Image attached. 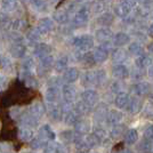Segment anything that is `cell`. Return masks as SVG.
<instances>
[{"mask_svg":"<svg viewBox=\"0 0 153 153\" xmlns=\"http://www.w3.org/2000/svg\"><path fill=\"white\" fill-rule=\"evenodd\" d=\"M149 34L153 37V23L150 26H149Z\"/></svg>","mask_w":153,"mask_h":153,"instance_id":"cell-41","label":"cell"},{"mask_svg":"<svg viewBox=\"0 0 153 153\" xmlns=\"http://www.w3.org/2000/svg\"><path fill=\"white\" fill-rule=\"evenodd\" d=\"M153 143H151L150 140H147L146 138H144L143 140H140V143L137 146V150L142 153H150L153 150Z\"/></svg>","mask_w":153,"mask_h":153,"instance_id":"cell-22","label":"cell"},{"mask_svg":"<svg viewBox=\"0 0 153 153\" xmlns=\"http://www.w3.org/2000/svg\"><path fill=\"white\" fill-rule=\"evenodd\" d=\"M76 121H78V114H76V112L69 111V112L66 113V117H65V123L74 125Z\"/></svg>","mask_w":153,"mask_h":153,"instance_id":"cell-30","label":"cell"},{"mask_svg":"<svg viewBox=\"0 0 153 153\" xmlns=\"http://www.w3.org/2000/svg\"><path fill=\"white\" fill-rule=\"evenodd\" d=\"M106 122L111 126H115V125H119L121 123L122 120H123V114L119 111H108V114H106Z\"/></svg>","mask_w":153,"mask_h":153,"instance_id":"cell-5","label":"cell"},{"mask_svg":"<svg viewBox=\"0 0 153 153\" xmlns=\"http://www.w3.org/2000/svg\"><path fill=\"white\" fill-rule=\"evenodd\" d=\"M93 134L95 135L98 140H102V142L104 140V138L106 137V131H105V129H104V128H102V127L94 128V133H93Z\"/></svg>","mask_w":153,"mask_h":153,"instance_id":"cell-32","label":"cell"},{"mask_svg":"<svg viewBox=\"0 0 153 153\" xmlns=\"http://www.w3.org/2000/svg\"><path fill=\"white\" fill-rule=\"evenodd\" d=\"M138 140V133L136 129H129L125 135V143L127 145H135Z\"/></svg>","mask_w":153,"mask_h":153,"instance_id":"cell-15","label":"cell"},{"mask_svg":"<svg viewBox=\"0 0 153 153\" xmlns=\"http://www.w3.org/2000/svg\"><path fill=\"white\" fill-rule=\"evenodd\" d=\"M81 100H82L86 104H88L89 106H95L96 104L98 103L100 96H98V93H97L96 90L87 89L81 94Z\"/></svg>","mask_w":153,"mask_h":153,"instance_id":"cell-2","label":"cell"},{"mask_svg":"<svg viewBox=\"0 0 153 153\" xmlns=\"http://www.w3.org/2000/svg\"><path fill=\"white\" fill-rule=\"evenodd\" d=\"M76 133L78 135H86L90 130V125L88 123V121H76Z\"/></svg>","mask_w":153,"mask_h":153,"instance_id":"cell-19","label":"cell"},{"mask_svg":"<svg viewBox=\"0 0 153 153\" xmlns=\"http://www.w3.org/2000/svg\"><path fill=\"white\" fill-rule=\"evenodd\" d=\"M76 153H86V152H83V151H78Z\"/></svg>","mask_w":153,"mask_h":153,"instance_id":"cell-43","label":"cell"},{"mask_svg":"<svg viewBox=\"0 0 153 153\" xmlns=\"http://www.w3.org/2000/svg\"><path fill=\"white\" fill-rule=\"evenodd\" d=\"M123 129H125V127L121 126L120 123H119V125H115V126H112V129H111V131H110L111 138H113V140L119 138L122 135V133H123Z\"/></svg>","mask_w":153,"mask_h":153,"instance_id":"cell-24","label":"cell"},{"mask_svg":"<svg viewBox=\"0 0 153 153\" xmlns=\"http://www.w3.org/2000/svg\"><path fill=\"white\" fill-rule=\"evenodd\" d=\"M129 94L126 91H119L114 98V105L118 108H126L129 102Z\"/></svg>","mask_w":153,"mask_h":153,"instance_id":"cell-8","label":"cell"},{"mask_svg":"<svg viewBox=\"0 0 153 153\" xmlns=\"http://www.w3.org/2000/svg\"><path fill=\"white\" fill-rule=\"evenodd\" d=\"M90 111H91V106H89L88 104H86L83 101L76 103V114H81V115L88 114Z\"/></svg>","mask_w":153,"mask_h":153,"instance_id":"cell-21","label":"cell"},{"mask_svg":"<svg viewBox=\"0 0 153 153\" xmlns=\"http://www.w3.org/2000/svg\"><path fill=\"white\" fill-rule=\"evenodd\" d=\"M112 38H113L112 45L115 46V47H119V48L126 46L130 41V37L128 36L127 33H125V32H118L114 37H112Z\"/></svg>","mask_w":153,"mask_h":153,"instance_id":"cell-6","label":"cell"},{"mask_svg":"<svg viewBox=\"0 0 153 153\" xmlns=\"http://www.w3.org/2000/svg\"><path fill=\"white\" fill-rule=\"evenodd\" d=\"M144 138H146L147 140H150L151 143H153V126H150L145 129L144 131Z\"/></svg>","mask_w":153,"mask_h":153,"instance_id":"cell-34","label":"cell"},{"mask_svg":"<svg viewBox=\"0 0 153 153\" xmlns=\"http://www.w3.org/2000/svg\"><path fill=\"white\" fill-rule=\"evenodd\" d=\"M135 64H136V68H137V69L143 70V69L149 68V66L152 64V58L150 57L149 55L142 54L140 56H137L136 61H135Z\"/></svg>","mask_w":153,"mask_h":153,"instance_id":"cell-13","label":"cell"},{"mask_svg":"<svg viewBox=\"0 0 153 153\" xmlns=\"http://www.w3.org/2000/svg\"><path fill=\"white\" fill-rule=\"evenodd\" d=\"M58 89L56 86H53L51 87L49 89L47 90V94H46V97H47V100L49 101V102H54L55 100H57L58 97Z\"/></svg>","mask_w":153,"mask_h":153,"instance_id":"cell-26","label":"cell"},{"mask_svg":"<svg viewBox=\"0 0 153 153\" xmlns=\"http://www.w3.org/2000/svg\"><path fill=\"white\" fill-rule=\"evenodd\" d=\"M137 1L142 6H150V4H151V0H137Z\"/></svg>","mask_w":153,"mask_h":153,"instance_id":"cell-39","label":"cell"},{"mask_svg":"<svg viewBox=\"0 0 153 153\" xmlns=\"http://www.w3.org/2000/svg\"><path fill=\"white\" fill-rule=\"evenodd\" d=\"M88 19H89V10L83 7L76 13L73 19V24L76 26H82L88 22Z\"/></svg>","mask_w":153,"mask_h":153,"instance_id":"cell-3","label":"cell"},{"mask_svg":"<svg viewBox=\"0 0 153 153\" xmlns=\"http://www.w3.org/2000/svg\"><path fill=\"white\" fill-rule=\"evenodd\" d=\"M128 51L131 54V55H136V56H140L143 54V47L140 42H131L130 45L128 46Z\"/></svg>","mask_w":153,"mask_h":153,"instance_id":"cell-23","label":"cell"},{"mask_svg":"<svg viewBox=\"0 0 153 153\" xmlns=\"http://www.w3.org/2000/svg\"><path fill=\"white\" fill-rule=\"evenodd\" d=\"M17 7V0H4L2 9L6 12H13Z\"/></svg>","mask_w":153,"mask_h":153,"instance_id":"cell-25","label":"cell"},{"mask_svg":"<svg viewBox=\"0 0 153 153\" xmlns=\"http://www.w3.org/2000/svg\"><path fill=\"white\" fill-rule=\"evenodd\" d=\"M130 7H128L127 5H125L123 2H120L119 5H117L114 8V13L117 14V16H119V17H122V19H125V17H127L129 13H130Z\"/></svg>","mask_w":153,"mask_h":153,"instance_id":"cell-18","label":"cell"},{"mask_svg":"<svg viewBox=\"0 0 153 153\" xmlns=\"http://www.w3.org/2000/svg\"><path fill=\"white\" fill-rule=\"evenodd\" d=\"M63 95H64V98L68 102H72V101L76 100V89L73 86H71V85H66V86H64L63 88Z\"/></svg>","mask_w":153,"mask_h":153,"instance_id":"cell-16","label":"cell"},{"mask_svg":"<svg viewBox=\"0 0 153 153\" xmlns=\"http://www.w3.org/2000/svg\"><path fill=\"white\" fill-rule=\"evenodd\" d=\"M128 59V53L125 49H114L112 51V61L117 64H123Z\"/></svg>","mask_w":153,"mask_h":153,"instance_id":"cell-11","label":"cell"},{"mask_svg":"<svg viewBox=\"0 0 153 153\" xmlns=\"http://www.w3.org/2000/svg\"><path fill=\"white\" fill-rule=\"evenodd\" d=\"M93 57L95 59V63H103L108 58V51L102 46H98L93 51Z\"/></svg>","mask_w":153,"mask_h":153,"instance_id":"cell-7","label":"cell"},{"mask_svg":"<svg viewBox=\"0 0 153 153\" xmlns=\"http://www.w3.org/2000/svg\"><path fill=\"white\" fill-rule=\"evenodd\" d=\"M126 110L128 111V113H130V114L138 113L140 110V101L136 96L129 98V102H128L127 106H126Z\"/></svg>","mask_w":153,"mask_h":153,"instance_id":"cell-14","label":"cell"},{"mask_svg":"<svg viewBox=\"0 0 153 153\" xmlns=\"http://www.w3.org/2000/svg\"><path fill=\"white\" fill-rule=\"evenodd\" d=\"M121 2H123L125 5H127L128 7L133 8V7L136 6V4H137V0H121Z\"/></svg>","mask_w":153,"mask_h":153,"instance_id":"cell-38","label":"cell"},{"mask_svg":"<svg viewBox=\"0 0 153 153\" xmlns=\"http://www.w3.org/2000/svg\"><path fill=\"white\" fill-rule=\"evenodd\" d=\"M113 37V33L112 31L108 29L106 26H103L100 30L96 31V39L101 42H104V41H110V39Z\"/></svg>","mask_w":153,"mask_h":153,"instance_id":"cell-12","label":"cell"},{"mask_svg":"<svg viewBox=\"0 0 153 153\" xmlns=\"http://www.w3.org/2000/svg\"><path fill=\"white\" fill-rule=\"evenodd\" d=\"M78 78H79V71L76 70V68H70V69H68L64 72L63 79L66 82H74Z\"/></svg>","mask_w":153,"mask_h":153,"instance_id":"cell-17","label":"cell"},{"mask_svg":"<svg viewBox=\"0 0 153 153\" xmlns=\"http://www.w3.org/2000/svg\"><path fill=\"white\" fill-rule=\"evenodd\" d=\"M149 49H150L151 51H153V44H152V45H150V47H149Z\"/></svg>","mask_w":153,"mask_h":153,"instance_id":"cell-42","label":"cell"},{"mask_svg":"<svg viewBox=\"0 0 153 153\" xmlns=\"http://www.w3.org/2000/svg\"><path fill=\"white\" fill-rule=\"evenodd\" d=\"M150 89H151L150 83L146 82V81H140V82H137L135 85L134 88H133V91H134L135 95L144 96L150 93Z\"/></svg>","mask_w":153,"mask_h":153,"instance_id":"cell-10","label":"cell"},{"mask_svg":"<svg viewBox=\"0 0 153 153\" xmlns=\"http://www.w3.org/2000/svg\"><path fill=\"white\" fill-rule=\"evenodd\" d=\"M106 112H108V108L105 105H100L97 108V111H96L95 113V118L96 119H100L102 121V120H104V118L106 117V114H108Z\"/></svg>","mask_w":153,"mask_h":153,"instance_id":"cell-29","label":"cell"},{"mask_svg":"<svg viewBox=\"0 0 153 153\" xmlns=\"http://www.w3.org/2000/svg\"><path fill=\"white\" fill-rule=\"evenodd\" d=\"M55 17H56V21L59 22V23H65L69 19V15L66 13H58Z\"/></svg>","mask_w":153,"mask_h":153,"instance_id":"cell-36","label":"cell"},{"mask_svg":"<svg viewBox=\"0 0 153 153\" xmlns=\"http://www.w3.org/2000/svg\"><path fill=\"white\" fill-rule=\"evenodd\" d=\"M136 13H137V15H138V16H140V17L147 16V15H149V13H150L149 6H142V5H140V8L136 10Z\"/></svg>","mask_w":153,"mask_h":153,"instance_id":"cell-33","label":"cell"},{"mask_svg":"<svg viewBox=\"0 0 153 153\" xmlns=\"http://www.w3.org/2000/svg\"><path fill=\"white\" fill-rule=\"evenodd\" d=\"M25 21L24 19H19V21H16L15 23H14V29H16V30H19V29H23L24 26H25Z\"/></svg>","mask_w":153,"mask_h":153,"instance_id":"cell-37","label":"cell"},{"mask_svg":"<svg viewBox=\"0 0 153 153\" xmlns=\"http://www.w3.org/2000/svg\"><path fill=\"white\" fill-rule=\"evenodd\" d=\"M97 22L101 26H110L113 22V15L111 13H104L97 19Z\"/></svg>","mask_w":153,"mask_h":153,"instance_id":"cell-20","label":"cell"},{"mask_svg":"<svg viewBox=\"0 0 153 153\" xmlns=\"http://www.w3.org/2000/svg\"><path fill=\"white\" fill-rule=\"evenodd\" d=\"M51 47L48 45H45V44H41V45H39L37 47V49H36V53L38 54L39 56H46V55H49V53H51Z\"/></svg>","mask_w":153,"mask_h":153,"instance_id":"cell-27","label":"cell"},{"mask_svg":"<svg viewBox=\"0 0 153 153\" xmlns=\"http://www.w3.org/2000/svg\"><path fill=\"white\" fill-rule=\"evenodd\" d=\"M73 45L79 51H89L90 48H93L94 46V39L91 36L88 34H83V36H79L73 39Z\"/></svg>","mask_w":153,"mask_h":153,"instance_id":"cell-1","label":"cell"},{"mask_svg":"<svg viewBox=\"0 0 153 153\" xmlns=\"http://www.w3.org/2000/svg\"><path fill=\"white\" fill-rule=\"evenodd\" d=\"M59 150H58V146L54 143H51L48 144L45 149V153H58Z\"/></svg>","mask_w":153,"mask_h":153,"instance_id":"cell-35","label":"cell"},{"mask_svg":"<svg viewBox=\"0 0 153 153\" xmlns=\"http://www.w3.org/2000/svg\"><path fill=\"white\" fill-rule=\"evenodd\" d=\"M147 73H149V76H150L151 79H153V62H152V64L149 66V72H147Z\"/></svg>","mask_w":153,"mask_h":153,"instance_id":"cell-40","label":"cell"},{"mask_svg":"<svg viewBox=\"0 0 153 153\" xmlns=\"http://www.w3.org/2000/svg\"><path fill=\"white\" fill-rule=\"evenodd\" d=\"M68 63H69V59H68L66 56H64V57H61L57 62H56L55 68H56V70L61 72V71H64L68 68Z\"/></svg>","mask_w":153,"mask_h":153,"instance_id":"cell-28","label":"cell"},{"mask_svg":"<svg viewBox=\"0 0 153 153\" xmlns=\"http://www.w3.org/2000/svg\"><path fill=\"white\" fill-rule=\"evenodd\" d=\"M112 76L117 79H126L129 76V70L125 64H115L112 68Z\"/></svg>","mask_w":153,"mask_h":153,"instance_id":"cell-4","label":"cell"},{"mask_svg":"<svg viewBox=\"0 0 153 153\" xmlns=\"http://www.w3.org/2000/svg\"><path fill=\"white\" fill-rule=\"evenodd\" d=\"M54 26V22L53 19H42L40 22H39L38 26H37V32L39 34H45V33H48L53 29Z\"/></svg>","mask_w":153,"mask_h":153,"instance_id":"cell-9","label":"cell"},{"mask_svg":"<svg viewBox=\"0 0 153 153\" xmlns=\"http://www.w3.org/2000/svg\"><path fill=\"white\" fill-rule=\"evenodd\" d=\"M32 6L36 8V10L42 12L46 9V2L44 0H31Z\"/></svg>","mask_w":153,"mask_h":153,"instance_id":"cell-31","label":"cell"}]
</instances>
